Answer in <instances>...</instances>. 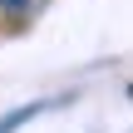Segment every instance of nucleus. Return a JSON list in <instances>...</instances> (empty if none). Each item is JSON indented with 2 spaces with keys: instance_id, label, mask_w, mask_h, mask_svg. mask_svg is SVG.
Listing matches in <instances>:
<instances>
[{
  "instance_id": "f257e3e1",
  "label": "nucleus",
  "mask_w": 133,
  "mask_h": 133,
  "mask_svg": "<svg viewBox=\"0 0 133 133\" xmlns=\"http://www.w3.org/2000/svg\"><path fill=\"white\" fill-rule=\"evenodd\" d=\"M25 5H30V0H0V10H5V15H20Z\"/></svg>"
}]
</instances>
